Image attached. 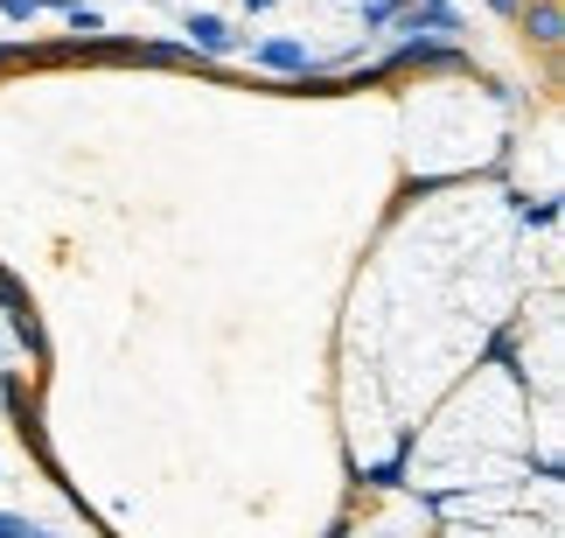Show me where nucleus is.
Returning <instances> with one entry per match:
<instances>
[{
	"label": "nucleus",
	"mask_w": 565,
	"mask_h": 538,
	"mask_svg": "<svg viewBox=\"0 0 565 538\" xmlns=\"http://www.w3.org/2000/svg\"><path fill=\"white\" fill-rule=\"evenodd\" d=\"M516 14H524V35L537 42V50H558V42H565V8H558V0H524Z\"/></svg>",
	"instance_id": "1"
},
{
	"label": "nucleus",
	"mask_w": 565,
	"mask_h": 538,
	"mask_svg": "<svg viewBox=\"0 0 565 538\" xmlns=\"http://www.w3.org/2000/svg\"><path fill=\"white\" fill-rule=\"evenodd\" d=\"M182 29H189V42H195L203 56H231V42H237V35H231V29H224L216 14H189Z\"/></svg>",
	"instance_id": "2"
},
{
	"label": "nucleus",
	"mask_w": 565,
	"mask_h": 538,
	"mask_svg": "<svg viewBox=\"0 0 565 538\" xmlns=\"http://www.w3.org/2000/svg\"><path fill=\"white\" fill-rule=\"evenodd\" d=\"M258 63H266V71H294V77H308V71H315L300 42H258Z\"/></svg>",
	"instance_id": "3"
},
{
	"label": "nucleus",
	"mask_w": 565,
	"mask_h": 538,
	"mask_svg": "<svg viewBox=\"0 0 565 538\" xmlns=\"http://www.w3.org/2000/svg\"><path fill=\"white\" fill-rule=\"evenodd\" d=\"M0 14H8V21H29V14H42V0H0Z\"/></svg>",
	"instance_id": "4"
},
{
	"label": "nucleus",
	"mask_w": 565,
	"mask_h": 538,
	"mask_svg": "<svg viewBox=\"0 0 565 538\" xmlns=\"http://www.w3.org/2000/svg\"><path fill=\"white\" fill-rule=\"evenodd\" d=\"M489 8H495V14H516V8H524V0H489Z\"/></svg>",
	"instance_id": "5"
}]
</instances>
